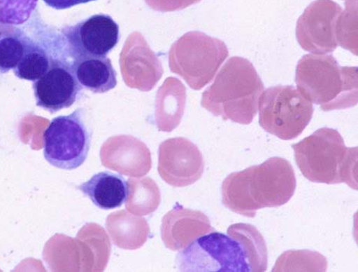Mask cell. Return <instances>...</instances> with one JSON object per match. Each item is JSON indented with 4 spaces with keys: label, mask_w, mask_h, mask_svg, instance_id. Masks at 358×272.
Segmentation results:
<instances>
[{
    "label": "cell",
    "mask_w": 358,
    "mask_h": 272,
    "mask_svg": "<svg viewBox=\"0 0 358 272\" xmlns=\"http://www.w3.org/2000/svg\"><path fill=\"white\" fill-rule=\"evenodd\" d=\"M296 188L292 165L285 158H271L227 177L222 186V203L232 212L254 218L257 210L287 203Z\"/></svg>",
    "instance_id": "1"
},
{
    "label": "cell",
    "mask_w": 358,
    "mask_h": 272,
    "mask_svg": "<svg viewBox=\"0 0 358 272\" xmlns=\"http://www.w3.org/2000/svg\"><path fill=\"white\" fill-rule=\"evenodd\" d=\"M44 156L53 167L72 170L82 166L88 158L92 130L83 109L54 118L45 129Z\"/></svg>",
    "instance_id": "6"
},
{
    "label": "cell",
    "mask_w": 358,
    "mask_h": 272,
    "mask_svg": "<svg viewBox=\"0 0 358 272\" xmlns=\"http://www.w3.org/2000/svg\"><path fill=\"white\" fill-rule=\"evenodd\" d=\"M50 62L51 59L43 48L27 42L26 53L13 69L14 74L19 79L36 81L47 72Z\"/></svg>",
    "instance_id": "15"
},
{
    "label": "cell",
    "mask_w": 358,
    "mask_h": 272,
    "mask_svg": "<svg viewBox=\"0 0 358 272\" xmlns=\"http://www.w3.org/2000/svg\"><path fill=\"white\" fill-rule=\"evenodd\" d=\"M228 235L236 238L243 246L251 271H266L268 249L259 231L252 225L238 224L229 228Z\"/></svg>",
    "instance_id": "13"
},
{
    "label": "cell",
    "mask_w": 358,
    "mask_h": 272,
    "mask_svg": "<svg viewBox=\"0 0 358 272\" xmlns=\"http://www.w3.org/2000/svg\"><path fill=\"white\" fill-rule=\"evenodd\" d=\"M343 9L332 0H315L308 6L296 23L298 43L313 54L331 53L338 46L336 26Z\"/></svg>",
    "instance_id": "8"
},
{
    "label": "cell",
    "mask_w": 358,
    "mask_h": 272,
    "mask_svg": "<svg viewBox=\"0 0 358 272\" xmlns=\"http://www.w3.org/2000/svg\"><path fill=\"white\" fill-rule=\"evenodd\" d=\"M296 83L299 92L323 111L357 104V68L340 66L331 55H304L296 66Z\"/></svg>",
    "instance_id": "3"
},
{
    "label": "cell",
    "mask_w": 358,
    "mask_h": 272,
    "mask_svg": "<svg viewBox=\"0 0 358 272\" xmlns=\"http://www.w3.org/2000/svg\"><path fill=\"white\" fill-rule=\"evenodd\" d=\"M99 209L114 210L122 207L129 196V186L124 178L114 172H99L78 186Z\"/></svg>",
    "instance_id": "11"
},
{
    "label": "cell",
    "mask_w": 358,
    "mask_h": 272,
    "mask_svg": "<svg viewBox=\"0 0 358 272\" xmlns=\"http://www.w3.org/2000/svg\"><path fill=\"white\" fill-rule=\"evenodd\" d=\"M33 90L36 105L55 114L71 108L78 100L83 87L75 77L71 64L51 59L48 70L34 81Z\"/></svg>",
    "instance_id": "10"
},
{
    "label": "cell",
    "mask_w": 358,
    "mask_h": 272,
    "mask_svg": "<svg viewBox=\"0 0 358 272\" xmlns=\"http://www.w3.org/2000/svg\"><path fill=\"white\" fill-rule=\"evenodd\" d=\"M345 1H346V0H345Z\"/></svg>",
    "instance_id": "20"
},
{
    "label": "cell",
    "mask_w": 358,
    "mask_h": 272,
    "mask_svg": "<svg viewBox=\"0 0 358 272\" xmlns=\"http://www.w3.org/2000/svg\"><path fill=\"white\" fill-rule=\"evenodd\" d=\"M328 261L317 252L289 250L278 258L272 271H326Z\"/></svg>",
    "instance_id": "14"
},
{
    "label": "cell",
    "mask_w": 358,
    "mask_h": 272,
    "mask_svg": "<svg viewBox=\"0 0 358 272\" xmlns=\"http://www.w3.org/2000/svg\"><path fill=\"white\" fill-rule=\"evenodd\" d=\"M303 175L313 183L357 189V147H347L337 130L324 128L292 145Z\"/></svg>",
    "instance_id": "2"
},
{
    "label": "cell",
    "mask_w": 358,
    "mask_h": 272,
    "mask_svg": "<svg viewBox=\"0 0 358 272\" xmlns=\"http://www.w3.org/2000/svg\"><path fill=\"white\" fill-rule=\"evenodd\" d=\"M38 0H0V22L21 25L35 11Z\"/></svg>",
    "instance_id": "17"
},
{
    "label": "cell",
    "mask_w": 358,
    "mask_h": 272,
    "mask_svg": "<svg viewBox=\"0 0 358 272\" xmlns=\"http://www.w3.org/2000/svg\"><path fill=\"white\" fill-rule=\"evenodd\" d=\"M176 266L180 271H251L243 246L236 238L217 232L196 238L179 252Z\"/></svg>",
    "instance_id": "7"
},
{
    "label": "cell",
    "mask_w": 358,
    "mask_h": 272,
    "mask_svg": "<svg viewBox=\"0 0 358 272\" xmlns=\"http://www.w3.org/2000/svg\"><path fill=\"white\" fill-rule=\"evenodd\" d=\"M71 68L80 85L94 94L106 93L117 86V75L107 57L76 60Z\"/></svg>",
    "instance_id": "12"
},
{
    "label": "cell",
    "mask_w": 358,
    "mask_h": 272,
    "mask_svg": "<svg viewBox=\"0 0 358 272\" xmlns=\"http://www.w3.org/2000/svg\"><path fill=\"white\" fill-rule=\"evenodd\" d=\"M62 33L74 60L106 57L120 39L119 25L106 14L90 16L74 26L64 28Z\"/></svg>",
    "instance_id": "9"
},
{
    "label": "cell",
    "mask_w": 358,
    "mask_h": 272,
    "mask_svg": "<svg viewBox=\"0 0 358 272\" xmlns=\"http://www.w3.org/2000/svg\"><path fill=\"white\" fill-rule=\"evenodd\" d=\"M336 26L338 45L357 55V0H346Z\"/></svg>",
    "instance_id": "16"
},
{
    "label": "cell",
    "mask_w": 358,
    "mask_h": 272,
    "mask_svg": "<svg viewBox=\"0 0 358 272\" xmlns=\"http://www.w3.org/2000/svg\"><path fill=\"white\" fill-rule=\"evenodd\" d=\"M258 107L261 127L284 141L301 135L314 113L313 103L291 86L266 89L259 98Z\"/></svg>",
    "instance_id": "5"
},
{
    "label": "cell",
    "mask_w": 358,
    "mask_h": 272,
    "mask_svg": "<svg viewBox=\"0 0 358 272\" xmlns=\"http://www.w3.org/2000/svg\"><path fill=\"white\" fill-rule=\"evenodd\" d=\"M264 89L252 63L235 56L224 65L214 85L205 93L203 104L216 116L248 125L256 116Z\"/></svg>",
    "instance_id": "4"
},
{
    "label": "cell",
    "mask_w": 358,
    "mask_h": 272,
    "mask_svg": "<svg viewBox=\"0 0 358 272\" xmlns=\"http://www.w3.org/2000/svg\"><path fill=\"white\" fill-rule=\"evenodd\" d=\"M27 43L15 36L0 39V72L6 73L15 69L26 53Z\"/></svg>",
    "instance_id": "18"
},
{
    "label": "cell",
    "mask_w": 358,
    "mask_h": 272,
    "mask_svg": "<svg viewBox=\"0 0 358 272\" xmlns=\"http://www.w3.org/2000/svg\"><path fill=\"white\" fill-rule=\"evenodd\" d=\"M43 1L50 7L54 8L55 10L69 9L74 6L83 4H87L96 0H43Z\"/></svg>",
    "instance_id": "19"
}]
</instances>
